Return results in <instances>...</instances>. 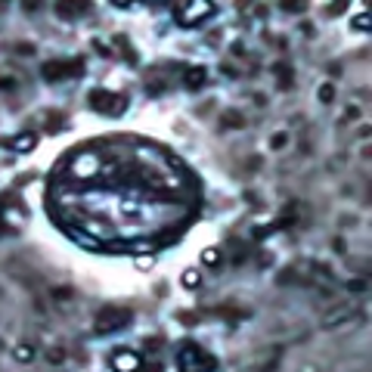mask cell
Segmentation results:
<instances>
[{"mask_svg": "<svg viewBox=\"0 0 372 372\" xmlns=\"http://www.w3.org/2000/svg\"><path fill=\"white\" fill-rule=\"evenodd\" d=\"M177 369H180V372H211V369H214V360H211L205 351L186 344V348L180 351V357H177Z\"/></svg>", "mask_w": 372, "mask_h": 372, "instance_id": "cell-1", "label": "cell"}, {"mask_svg": "<svg viewBox=\"0 0 372 372\" xmlns=\"http://www.w3.org/2000/svg\"><path fill=\"white\" fill-rule=\"evenodd\" d=\"M127 323H130V310L105 307V310H99V316H96V332H99V335H109V332H115V329H121V326H127Z\"/></svg>", "mask_w": 372, "mask_h": 372, "instance_id": "cell-2", "label": "cell"}, {"mask_svg": "<svg viewBox=\"0 0 372 372\" xmlns=\"http://www.w3.org/2000/svg\"><path fill=\"white\" fill-rule=\"evenodd\" d=\"M211 13H214V4H211V0H186L183 10H180V22H183V25H196V22L208 19Z\"/></svg>", "mask_w": 372, "mask_h": 372, "instance_id": "cell-3", "label": "cell"}, {"mask_svg": "<svg viewBox=\"0 0 372 372\" xmlns=\"http://www.w3.org/2000/svg\"><path fill=\"white\" fill-rule=\"evenodd\" d=\"M93 174H99V155H93V152H81L78 158L71 162V177L87 180V177H93Z\"/></svg>", "mask_w": 372, "mask_h": 372, "instance_id": "cell-4", "label": "cell"}, {"mask_svg": "<svg viewBox=\"0 0 372 372\" xmlns=\"http://www.w3.org/2000/svg\"><path fill=\"white\" fill-rule=\"evenodd\" d=\"M127 105L124 96H115V93H105V90H93V109H102L109 115H118V112Z\"/></svg>", "mask_w": 372, "mask_h": 372, "instance_id": "cell-5", "label": "cell"}, {"mask_svg": "<svg viewBox=\"0 0 372 372\" xmlns=\"http://www.w3.org/2000/svg\"><path fill=\"white\" fill-rule=\"evenodd\" d=\"M81 65L78 62H71V59H65V62H47L44 65V74H47V81H59V78H68V74H74Z\"/></svg>", "mask_w": 372, "mask_h": 372, "instance_id": "cell-6", "label": "cell"}, {"mask_svg": "<svg viewBox=\"0 0 372 372\" xmlns=\"http://www.w3.org/2000/svg\"><path fill=\"white\" fill-rule=\"evenodd\" d=\"M84 10H87L84 0H59V4H56V13L65 16V19H74V16L84 13Z\"/></svg>", "mask_w": 372, "mask_h": 372, "instance_id": "cell-7", "label": "cell"}, {"mask_svg": "<svg viewBox=\"0 0 372 372\" xmlns=\"http://www.w3.org/2000/svg\"><path fill=\"white\" fill-rule=\"evenodd\" d=\"M115 369H118V372H137V369H140V360H137V354H130V351H124V354H115Z\"/></svg>", "mask_w": 372, "mask_h": 372, "instance_id": "cell-8", "label": "cell"}, {"mask_svg": "<svg viewBox=\"0 0 372 372\" xmlns=\"http://www.w3.org/2000/svg\"><path fill=\"white\" fill-rule=\"evenodd\" d=\"M183 84L190 87V90L202 87V84H205V68H202V65H193V68H186V78H183Z\"/></svg>", "mask_w": 372, "mask_h": 372, "instance_id": "cell-9", "label": "cell"}, {"mask_svg": "<svg viewBox=\"0 0 372 372\" xmlns=\"http://www.w3.org/2000/svg\"><path fill=\"white\" fill-rule=\"evenodd\" d=\"M34 143H37V137H34V134H19V137L13 140V149H16V152H31Z\"/></svg>", "mask_w": 372, "mask_h": 372, "instance_id": "cell-10", "label": "cell"}, {"mask_svg": "<svg viewBox=\"0 0 372 372\" xmlns=\"http://www.w3.org/2000/svg\"><path fill=\"white\" fill-rule=\"evenodd\" d=\"M348 316H351V310H348V307H341L338 313H332V316H326V320H323V326H338V323H341V320H348Z\"/></svg>", "mask_w": 372, "mask_h": 372, "instance_id": "cell-11", "label": "cell"}, {"mask_svg": "<svg viewBox=\"0 0 372 372\" xmlns=\"http://www.w3.org/2000/svg\"><path fill=\"white\" fill-rule=\"evenodd\" d=\"M316 96H320V102H332L335 87H332V84H320V87H316Z\"/></svg>", "mask_w": 372, "mask_h": 372, "instance_id": "cell-12", "label": "cell"}, {"mask_svg": "<svg viewBox=\"0 0 372 372\" xmlns=\"http://www.w3.org/2000/svg\"><path fill=\"white\" fill-rule=\"evenodd\" d=\"M202 260H205V264H211V267H214L217 260H220V251H217V248H208V251L202 254Z\"/></svg>", "mask_w": 372, "mask_h": 372, "instance_id": "cell-13", "label": "cell"}, {"mask_svg": "<svg viewBox=\"0 0 372 372\" xmlns=\"http://www.w3.org/2000/svg\"><path fill=\"white\" fill-rule=\"evenodd\" d=\"M31 354H34V351H31L28 344H22V348H16V360H22V363H28V360H31Z\"/></svg>", "mask_w": 372, "mask_h": 372, "instance_id": "cell-14", "label": "cell"}, {"mask_svg": "<svg viewBox=\"0 0 372 372\" xmlns=\"http://www.w3.org/2000/svg\"><path fill=\"white\" fill-rule=\"evenodd\" d=\"M196 282H199V273H196V270H186V273H183V285H190V288H193Z\"/></svg>", "mask_w": 372, "mask_h": 372, "instance_id": "cell-15", "label": "cell"}, {"mask_svg": "<svg viewBox=\"0 0 372 372\" xmlns=\"http://www.w3.org/2000/svg\"><path fill=\"white\" fill-rule=\"evenodd\" d=\"M62 357H65V354H62L59 348H53V351H47V360H50V363H62Z\"/></svg>", "mask_w": 372, "mask_h": 372, "instance_id": "cell-16", "label": "cell"}, {"mask_svg": "<svg viewBox=\"0 0 372 372\" xmlns=\"http://www.w3.org/2000/svg\"><path fill=\"white\" fill-rule=\"evenodd\" d=\"M285 140H288L285 134H276V137H270V146H285Z\"/></svg>", "mask_w": 372, "mask_h": 372, "instance_id": "cell-17", "label": "cell"}, {"mask_svg": "<svg viewBox=\"0 0 372 372\" xmlns=\"http://www.w3.org/2000/svg\"><path fill=\"white\" fill-rule=\"evenodd\" d=\"M366 22H369V19H366V16H357V19H354V25H357V28H360V31H366V28H369V25H366Z\"/></svg>", "mask_w": 372, "mask_h": 372, "instance_id": "cell-18", "label": "cell"}, {"mask_svg": "<svg viewBox=\"0 0 372 372\" xmlns=\"http://www.w3.org/2000/svg\"><path fill=\"white\" fill-rule=\"evenodd\" d=\"M115 4H118V7H127V4H130V0H115Z\"/></svg>", "mask_w": 372, "mask_h": 372, "instance_id": "cell-19", "label": "cell"}]
</instances>
